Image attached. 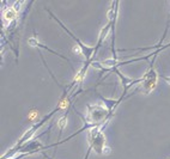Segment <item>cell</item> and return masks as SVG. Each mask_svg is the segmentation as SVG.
<instances>
[{
    "instance_id": "obj_5",
    "label": "cell",
    "mask_w": 170,
    "mask_h": 159,
    "mask_svg": "<svg viewBox=\"0 0 170 159\" xmlns=\"http://www.w3.org/2000/svg\"><path fill=\"white\" fill-rule=\"evenodd\" d=\"M167 80H168V81H170V78H167Z\"/></svg>"
},
{
    "instance_id": "obj_3",
    "label": "cell",
    "mask_w": 170,
    "mask_h": 159,
    "mask_svg": "<svg viewBox=\"0 0 170 159\" xmlns=\"http://www.w3.org/2000/svg\"><path fill=\"white\" fill-rule=\"evenodd\" d=\"M29 117H30V120H35L37 117V111L35 110V111H31L30 115H29Z\"/></svg>"
},
{
    "instance_id": "obj_4",
    "label": "cell",
    "mask_w": 170,
    "mask_h": 159,
    "mask_svg": "<svg viewBox=\"0 0 170 159\" xmlns=\"http://www.w3.org/2000/svg\"><path fill=\"white\" fill-rule=\"evenodd\" d=\"M67 106V100H64V102H61V108H66Z\"/></svg>"
},
{
    "instance_id": "obj_1",
    "label": "cell",
    "mask_w": 170,
    "mask_h": 159,
    "mask_svg": "<svg viewBox=\"0 0 170 159\" xmlns=\"http://www.w3.org/2000/svg\"><path fill=\"white\" fill-rule=\"evenodd\" d=\"M15 17H16V12L13 10H7L6 12H5V18H6L7 20H11V19H13Z\"/></svg>"
},
{
    "instance_id": "obj_2",
    "label": "cell",
    "mask_w": 170,
    "mask_h": 159,
    "mask_svg": "<svg viewBox=\"0 0 170 159\" xmlns=\"http://www.w3.org/2000/svg\"><path fill=\"white\" fill-rule=\"evenodd\" d=\"M66 117H64V119H60L59 120V126H60V128H65L66 127Z\"/></svg>"
}]
</instances>
